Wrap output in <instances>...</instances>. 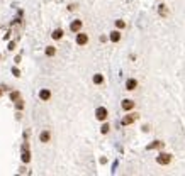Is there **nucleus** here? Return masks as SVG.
I'll return each mask as SVG.
<instances>
[{"mask_svg":"<svg viewBox=\"0 0 185 176\" xmlns=\"http://www.w3.org/2000/svg\"><path fill=\"white\" fill-rule=\"evenodd\" d=\"M138 88V80H134V78H129L128 81H126V90H136Z\"/></svg>","mask_w":185,"mask_h":176,"instance_id":"9b49d317","label":"nucleus"},{"mask_svg":"<svg viewBox=\"0 0 185 176\" xmlns=\"http://www.w3.org/2000/svg\"><path fill=\"white\" fill-rule=\"evenodd\" d=\"M109 39H111L112 42H119L121 41V32L119 31H112L111 36H109Z\"/></svg>","mask_w":185,"mask_h":176,"instance_id":"f8f14e48","label":"nucleus"},{"mask_svg":"<svg viewBox=\"0 0 185 176\" xmlns=\"http://www.w3.org/2000/svg\"><path fill=\"white\" fill-rule=\"evenodd\" d=\"M171 154H168V152H161V154H158L156 156V163L158 164H161V166H167V164H170L171 163Z\"/></svg>","mask_w":185,"mask_h":176,"instance_id":"f03ea898","label":"nucleus"},{"mask_svg":"<svg viewBox=\"0 0 185 176\" xmlns=\"http://www.w3.org/2000/svg\"><path fill=\"white\" fill-rule=\"evenodd\" d=\"M88 42V34L85 32H76V44L78 46H85Z\"/></svg>","mask_w":185,"mask_h":176,"instance_id":"20e7f679","label":"nucleus"},{"mask_svg":"<svg viewBox=\"0 0 185 176\" xmlns=\"http://www.w3.org/2000/svg\"><path fill=\"white\" fill-rule=\"evenodd\" d=\"M39 98H41L43 102H48V100L51 98V91H49L48 88H43V90L39 91Z\"/></svg>","mask_w":185,"mask_h":176,"instance_id":"0eeeda50","label":"nucleus"},{"mask_svg":"<svg viewBox=\"0 0 185 176\" xmlns=\"http://www.w3.org/2000/svg\"><path fill=\"white\" fill-rule=\"evenodd\" d=\"M136 119H138V114H129V115L122 117V120H121V124H122V125H131V124L134 122Z\"/></svg>","mask_w":185,"mask_h":176,"instance_id":"423d86ee","label":"nucleus"},{"mask_svg":"<svg viewBox=\"0 0 185 176\" xmlns=\"http://www.w3.org/2000/svg\"><path fill=\"white\" fill-rule=\"evenodd\" d=\"M12 75H14V76H16V78H19V76H20V71H19L17 68H16V66H14V68H12Z\"/></svg>","mask_w":185,"mask_h":176,"instance_id":"412c9836","label":"nucleus"},{"mask_svg":"<svg viewBox=\"0 0 185 176\" xmlns=\"http://www.w3.org/2000/svg\"><path fill=\"white\" fill-rule=\"evenodd\" d=\"M51 37H53L55 41H59V39L63 37V29H55L53 34H51Z\"/></svg>","mask_w":185,"mask_h":176,"instance_id":"4468645a","label":"nucleus"},{"mask_svg":"<svg viewBox=\"0 0 185 176\" xmlns=\"http://www.w3.org/2000/svg\"><path fill=\"white\" fill-rule=\"evenodd\" d=\"M44 53H46V56H49V58H53V56H55V54H56V48H55V46H48Z\"/></svg>","mask_w":185,"mask_h":176,"instance_id":"dca6fc26","label":"nucleus"},{"mask_svg":"<svg viewBox=\"0 0 185 176\" xmlns=\"http://www.w3.org/2000/svg\"><path fill=\"white\" fill-rule=\"evenodd\" d=\"M95 117H97V120H105V119L109 117L107 108H105V107H99V108L95 110Z\"/></svg>","mask_w":185,"mask_h":176,"instance_id":"7ed1b4c3","label":"nucleus"},{"mask_svg":"<svg viewBox=\"0 0 185 176\" xmlns=\"http://www.w3.org/2000/svg\"><path fill=\"white\" fill-rule=\"evenodd\" d=\"M20 158H22V163L24 164H27L31 161V151H29V142L27 141L22 144V154H20Z\"/></svg>","mask_w":185,"mask_h":176,"instance_id":"f257e3e1","label":"nucleus"},{"mask_svg":"<svg viewBox=\"0 0 185 176\" xmlns=\"http://www.w3.org/2000/svg\"><path fill=\"white\" fill-rule=\"evenodd\" d=\"M16 108H17V110H22V108H24V100H22V98L16 100Z\"/></svg>","mask_w":185,"mask_h":176,"instance_id":"f3484780","label":"nucleus"},{"mask_svg":"<svg viewBox=\"0 0 185 176\" xmlns=\"http://www.w3.org/2000/svg\"><path fill=\"white\" fill-rule=\"evenodd\" d=\"M19 98H20V93H19V91H12V93H10V100H12V102H16Z\"/></svg>","mask_w":185,"mask_h":176,"instance_id":"a211bd4d","label":"nucleus"},{"mask_svg":"<svg viewBox=\"0 0 185 176\" xmlns=\"http://www.w3.org/2000/svg\"><path fill=\"white\" fill-rule=\"evenodd\" d=\"M75 9H76V5H73V3H72V5H68V10H75Z\"/></svg>","mask_w":185,"mask_h":176,"instance_id":"5701e85b","label":"nucleus"},{"mask_svg":"<svg viewBox=\"0 0 185 176\" xmlns=\"http://www.w3.org/2000/svg\"><path fill=\"white\" fill-rule=\"evenodd\" d=\"M109 130H111V125H109V124H104V125H102V129H100V132H102V134H107Z\"/></svg>","mask_w":185,"mask_h":176,"instance_id":"aec40b11","label":"nucleus"},{"mask_svg":"<svg viewBox=\"0 0 185 176\" xmlns=\"http://www.w3.org/2000/svg\"><path fill=\"white\" fill-rule=\"evenodd\" d=\"M2 91H3V90H2V88H0V97H2Z\"/></svg>","mask_w":185,"mask_h":176,"instance_id":"b1692460","label":"nucleus"},{"mask_svg":"<svg viewBox=\"0 0 185 176\" xmlns=\"http://www.w3.org/2000/svg\"><path fill=\"white\" fill-rule=\"evenodd\" d=\"M16 49V41H10L9 42V51H14Z\"/></svg>","mask_w":185,"mask_h":176,"instance_id":"4be33fe9","label":"nucleus"},{"mask_svg":"<svg viewBox=\"0 0 185 176\" xmlns=\"http://www.w3.org/2000/svg\"><path fill=\"white\" fill-rule=\"evenodd\" d=\"M158 14H160L161 17H168V15H170V10H168V7L165 3H160V5H158Z\"/></svg>","mask_w":185,"mask_h":176,"instance_id":"6e6552de","label":"nucleus"},{"mask_svg":"<svg viewBox=\"0 0 185 176\" xmlns=\"http://www.w3.org/2000/svg\"><path fill=\"white\" fill-rule=\"evenodd\" d=\"M39 141H41V142H44V144L51 141V134H49V130H43V132L39 134Z\"/></svg>","mask_w":185,"mask_h":176,"instance_id":"1a4fd4ad","label":"nucleus"},{"mask_svg":"<svg viewBox=\"0 0 185 176\" xmlns=\"http://www.w3.org/2000/svg\"><path fill=\"white\" fill-rule=\"evenodd\" d=\"M121 107H122V110L129 112V110H132V108H134V102H132V100H122Z\"/></svg>","mask_w":185,"mask_h":176,"instance_id":"9d476101","label":"nucleus"},{"mask_svg":"<svg viewBox=\"0 0 185 176\" xmlns=\"http://www.w3.org/2000/svg\"><path fill=\"white\" fill-rule=\"evenodd\" d=\"M82 27H83V22H82V20H78V19L73 20V22L70 24V31H72V32H80V31H82Z\"/></svg>","mask_w":185,"mask_h":176,"instance_id":"39448f33","label":"nucleus"},{"mask_svg":"<svg viewBox=\"0 0 185 176\" xmlns=\"http://www.w3.org/2000/svg\"><path fill=\"white\" fill-rule=\"evenodd\" d=\"M93 83H95V85H102V83H104V76H102L100 73L93 75Z\"/></svg>","mask_w":185,"mask_h":176,"instance_id":"2eb2a0df","label":"nucleus"},{"mask_svg":"<svg viewBox=\"0 0 185 176\" xmlns=\"http://www.w3.org/2000/svg\"><path fill=\"white\" fill-rule=\"evenodd\" d=\"M163 146H165L163 142H160V141H155V142H153V144H149L148 147H146V149H148V151H151V149H161Z\"/></svg>","mask_w":185,"mask_h":176,"instance_id":"ddd939ff","label":"nucleus"},{"mask_svg":"<svg viewBox=\"0 0 185 176\" xmlns=\"http://www.w3.org/2000/svg\"><path fill=\"white\" fill-rule=\"evenodd\" d=\"M115 27L117 29H124L126 27V22L124 20H115Z\"/></svg>","mask_w":185,"mask_h":176,"instance_id":"6ab92c4d","label":"nucleus"}]
</instances>
